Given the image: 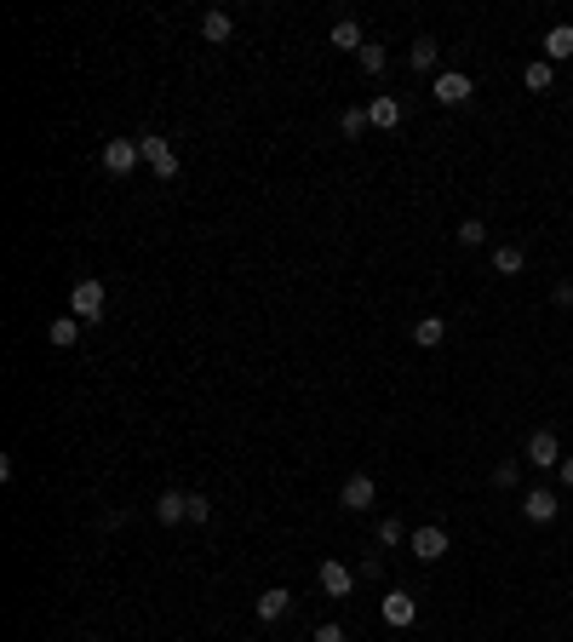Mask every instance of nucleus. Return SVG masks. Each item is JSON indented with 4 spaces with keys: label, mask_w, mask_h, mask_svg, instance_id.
Masks as SVG:
<instances>
[{
    "label": "nucleus",
    "mask_w": 573,
    "mask_h": 642,
    "mask_svg": "<svg viewBox=\"0 0 573 642\" xmlns=\"http://www.w3.org/2000/svg\"><path fill=\"white\" fill-rule=\"evenodd\" d=\"M104 310H109V293H104V281L98 276H80L75 281V293H70V316H80V321H104Z\"/></svg>",
    "instance_id": "1"
},
{
    "label": "nucleus",
    "mask_w": 573,
    "mask_h": 642,
    "mask_svg": "<svg viewBox=\"0 0 573 642\" xmlns=\"http://www.w3.org/2000/svg\"><path fill=\"white\" fill-rule=\"evenodd\" d=\"M138 149H144V167L155 179H179V149H172L161 132H138Z\"/></svg>",
    "instance_id": "2"
},
{
    "label": "nucleus",
    "mask_w": 573,
    "mask_h": 642,
    "mask_svg": "<svg viewBox=\"0 0 573 642\" xmlns=\"http://www.w3.org/2000/svg\"><path fill=\"white\" fill-rule=\"evenodd\" d=\"M470 92H476V80L465 70H442L430 80V98L436 104H447V109H459V104H470Z\"/></svg>",
    "instance_id": "3"
},
{
    "label": "nucleus",
    "mask_w": 573,
    "mask_h": 642,
    "mask_svg": "<svg viewBox=\"0 0 573 642\" xmlns=\"http://www.w3.org/2000/svg\"><path fill=\"white\" fill-rule=\"evenodd\" d=\"M407 551H413L419 563H442V556H447V528L442 522L413 528V534H407Z\"/></svg>",
    "instance_id": "4"
},
{
    "label": "nucleus",
    "mask_w": 573,
    "mask_h": 642,
    "mask_svg": "<svg viewBox=\"0 0 573 642\" xmlns=\"http://www.w3.org/2000/svg\"><path fill=\"white\" fill-rule=\"evenodd\" d=\"M144 161L138 138H109L104 144V172H115V179H132V167Z\"/></svg>",
    "instance_id": "5"
},
{
    "label": "nucleus",
    "mask_w": 573,
    "mask_h": 642,
    "mask_svg": "<svg viewBox=\"0 0 573 642\" xmlns=\"http://www.w3.org/2000/svg\"><path fill=\"white\" fill-rule=\"evenodd\" d=\"M527 464H534V471H556V464H562V442H556V430H534L527 436V454H522Z\"/></svg>",
    "instance_id": "6"
},
{
    "label": "nucleus",
    "mask_w": 573,
    "mask_h": 642,
    "mask_svg": "<svg viewBox=\"0 0 573 642\" xmlns=\"http://www.w3.org/2000/svg\"><path fill=\"white\" fill-rule=\"evenodd\" d=\"M373 499H378V482H373L367 471H356L345 488H338V504H345V511H356V516H361V511H373Z\"/></svg>",
    "instance_id": "7"
},
{
    "label": "nucleus",
    "mask_w": 573,
    "mask_h": 642,
    "mask_svg": "<svg viewBox=\"0 0 573 642\" xmlns=\"http://www.w3.org/2000/svg\"><path fill=\"white\" fill-rule=\"evenodd\" d=\"M556 511H562V499L551 494V488H534V494H522V516L534 528H544V522H556Z\"/></svg>",
    "instance_id": "8"
},
{
    "label": "nucleus",
    "mask_w": 573,
    "mask_h": 642,
    "mask_svg": "<svg viewBox=\"0 0 573 642\" xmlns=\"http://www.w3.org/2000/svg\"><path fill=\"white\" fill-rule=\"evenodd\" d=\"M378 613H385V625H395V631H407V625L419 620V603L407 591H390L385 603H378Z\"/></svg>",
    "instance_id": "9"
},
{
    "label": "nucleus",
    "mask_w": 573,
    "mask_h": 642,
    "mask_svg": "<svg viewBox=\"0 0 573 642\" xmlns=\"http://www.w3.org/2000/svg\"><path fill=\"white\" fill-rule=\"evenodd\" d=\"M316 585H321V596H350V591H356V573H350L345 563H321Z\"/></svg>",
    "instance_id": "10"
},
{
    "label": "nucleus",
    "mask_w": 573,
    "mask_h": 642,
    "mask_svg": "<svg viewBox=\"0 0 573 642\" xmlns=\"http://www.w3.org/2000/svg\"><path fill=\"white\" fill-rule=\"evenodd\" d=\"M286 608H293V591H286V585H270V591H264V596H258V603H253V613H258V620H264V625H276V620H281Z\"/></svg>",
    "instance_id": "11"
},
{
    "label": "nucleus",
    "mask_w": 573,
    "mask_h": 642,
    "mask_svg": "<svg viewBox=\"0 0 573 642\" xmlns=\"http://www.w3.org/2000/svg\"><path fill=\"white\" fill-rule=\"evenodd\" d=\"M562 58H573V23H556L544 35V63H562Z\"/></svg>",
    "instance_id": "12"
},
{
    "label": "nucleus",
    "mask_w": 573,
    "mask_h": 642,
    "mask_svg": "<svg viewBox=\"0 0 573 642\" xmlns=\"http://www.w3.org/2000/svg\"><path fill=\"white\" fill-rule=\"evenodd\" d=\"M155 522H189V494H161L155 499Z\"/></svg>",
    "instance_id": "13"
},
{
    "label": "nucleus",
    "mask_w": 573,
    "mask_h": 642,
    "mask_svg": "<svg viewBox=\"0 0 573 642\" xmlns=\"http://www.w3.org/2000/svg\"><path fill=\"white\" fill-rule=\"evenodd\" d=\"M367 121H373L378 132L402 127V104H395V98H373V104H367Z\"/></svg>",
    "instance_id": "14"
},
{
    "label": "nucleus",
    "mask_w": 573,
    "mask_h": 642,
    "mask_svg": "<svg viewBox=\"0 0 573 642\" xmlns=\"http://www.w3.org/2000/svg\"><path fill=\"white\" fill-rule=\"evenodd\" d=\"M333 46H338V52H361V46H367L361 23H356V18H338V23H333Z\"/></svg>",
    "instance_id": "15"
},
{
    "label": "nucleus",
    "mask_w": 573,
    "mask_h": 642,
    "mask_svg": "<svg viewBox=\"0 0 573 642\" xmlns=\"http://www.w3.org/2000/svg\"><path fill=\"white\" fill-rule=\"evenodd\" d=\"M522 87H527V92H551V87H556V63L534 58V63L522 70Z\"/></svg>",
    "instance_id": "16"
},
{
    "label": "nucleus",
    "mask_w": 573,
    "mask_h": 642,
    "mask_svg": "<svg viewBox=\"0 0 573 642\" xmlns=\"http://www.w3.org/2000/svg\"><path fill=\"white\" fill-rule=\"evenodd\" d=\"M442 338H447V321H442V316H419V321H413V345L436 350V345H442Z\"/></svg>",
    "instance_id": "17"
},
{
    "label": "nucleus",
    "mask_w": 573,
    "mask_h": 642,
    "mask_svg": "<svg viewBox=\"0 0 573 642\" xmlns=\"http://www.w3.org/2000/svg\"><path fill=\"white\" fill-rule=\"evenodd\" d=\"M201 35H207L212 46H224V40L236 35V18H229V12H207V18H201Z\"/></svg>",
    "instance_id": "18"
},
{
    "label": "nucleus",
    "mask_w": 573,
    "mask_h": 642,
    "mask_svg": "<svg viewBox=\"0 0 573 642\" xmlns=\"http://www.w3.org/2000/svg\"><path fill=\"white\" fill-rule=\"evenodd\" d=\"M80 327H87V321H80V316H58V321L46 327V338H52V345H58V350H70L75 338H80Z\"/></svg>",
    "instance_id": "19"
},
{
    "label": "nucleus",
    "mask_w": 573,
    "mask_h": 642,
    "mask_svg": "<svg viewBox=\"0 0 573 642\" xmlns=\"http://www.w3.org/2000/svg\"><path fill=\"white\" fill-rule=\"evenodd\" d=\"M522 264H527L522 247H511V241H504V247H494V270H499V276H522Z\"/></svg>",
    "instance_id": "20"
},
{
    "label": "nucleus",
    "mask_w": 573,
    "mask_h": 642,
    "mask_svg": "<svg viewBox=\"0 0 573 642\" xmlns=\"http://www.w3.org/2000/svg\"><path fill=\"white\" fill-rule=\"evenodd\" d=\"M407 58H413V70H425V75H430V70H436V58H442V46H436L430 35H419V40H413V52H407Z\"/></svg>",
    "instance_id": "21"
},
{
    "label": "nucleus",
    "mask_w": 573,
    "mask_h": 642,
    "mask_svg": "<svg viewBox=\"0 0 573 642\" xmlns=\"http://www.w3.org/2000/svg\"><path fill=\"white\" fill-rule=\"evenodd\" d=\"M356 63H361L367 75H385V70H390V52H385V46H373V40H367V46L356 52Z\"/></svg>",
    "instance_id": "22"
},
{
    "label": "nucleus",
    "mask_w": 573,
    "mask_h": 642,
    "mask_svg": "<svg viewBox=\"0 0 573 642\" xmlns=\"http://www.w3.org/2000/svg\"><path fill=\"white\" fill-rule=\"evenodd\" d=\"M338 127H345V138H361L373 121H367V109H345V115H338Z\"/></svg>",
    "instance_id": "23"
},
{
    "label": "nucleus",
    "mask_w": 573,
    "mask_h": 642,
    "mask_svg": "<svg viewBox=\"0 0 573 642\" xmlns=\"http://www.w3.org/2000/svg\"><path fill=\"white\" fill-rule=\"evenodd\" d=\"M459 241H465V247H482V241H487V224H482V218H465V224H459Z\"/></svg>",
    "instance_id": "24"
},
{
    "label": "nucleus",
    "mask_w": 573,
    "mask_h": 642,
    "mask_svg": "<svg viewBox=\"0 0 573 642\" xmlns=\"http://www.w3.org/2000/svg\"><path fill=\"white\" fill-rule=\"evenodd\" d=\"M516 476H522V464H516V459L494 464V488H516Z\"/></svg>",
    "instance_id": "25"
},
{
    "label": "nucleus",
    "mask_w": 573,
    "mask_h": 642,
    "mask_svg": "<svg viewBox=\"0 0 573 642\" xmlns=\"http://www.w3.org/2000/svg\"><path fill=\"white\" fill-rule=\"evenodd\" d=\"M407 534H402V522H395V516H385V522H378V545H402Z\"/></svg>",
    "instance_id": "26"
},
{
    "label": "nucleus",
    "mask_w": 573,
    "mask_h": 642,
    "mask_svg": "<svg viewBox=\"0 0 573 642\" xmlns=\"http://www.w3.org/2000/svg\"><path fill=\"white\" fill-rule=\"evenodd\" d=\"M212 516V499L207 494H189V522H207Z\"/></svg>",
    "instance_id": "27"
},
{
    "label": "nucleus",
    "mask_w": 573,
    "mask_h": 642,
    "mask_svg": "<svg viewBox=\"0 0 573 642\" xmlns=\"http://www.w3.org/2000/svg\"><path fill=\"white\" fill-rule=\"evenodd\" d=\"M310 642H345V625L327 620V625H316V637H310Z\"/></svg>",
    "instance_id": "28"
},
{
    "label": "nucleus",
    "mask_w": 573,
    "mask_h": 642,
    "mask_svg": "<svg viewBox=\"0 0 573 642\" xmlns=\"http://www.w3.org/2000/svg\"><path fill=\"white\" fill-rule=\"evenodd\" d=\"M551 298H556V304L568 310V304H573V281H556V287H551Z\"/></svg>",
    "instance_id": "29"
},
{
    "label": "nucleus",
    "mask_w": 573,
    "mask_h": 642,
    "mask_svg": "<svg viewBox=\"0 0 573 642\" xmlns=\"http://www.w3.org/2000/svg\"><path fill=\"white\" fill-rule=\"evenodd\" d=\"M556 476H562V488L573 494V459H562V464H556Z\"/></svg>",
    "instance_id": "30"
},
{
    "label": "nucleus",
    "mask_w": 573,
    "mask_h": 642,
    "mask_svg": "<svg viewBox=\"0 0 573 642\" xmlns=\"http://www.w3.org/2000/svg\"><path fill=\"white\" fill-rule=\"evenodd\" d=\"M247 642H253V637H247Z\"/></svg>",
    "instance_id": "31"
}]
</instances>
